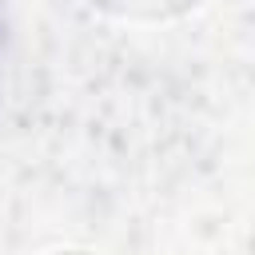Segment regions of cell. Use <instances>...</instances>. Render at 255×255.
<instances>
[{
	"mask_svg": "<svg viewBox=\"0 0 255 255\" xmlns=\"http://www.w3.org/2000/svg\"><path fill=\"white\" fill-rule=\"evenodd\" d=\"M92 4L112 12V16H120V20H147V24H155V20L183 16V12L199 8L203 0H92Z\"/></svg>",
	"mask_w": 255,
	"mask_h": 255,
	"instance_id": "1",
	"label": "cell"
},
{
	"mask_svg": "<svg viewBox=\"0 0 255 255\" xmlns=\"http://www.w3.org/2000/svg\"><path fill=\"white\" fill-rule=\"evenodd\" d=\"M52 255H92V251H52Z\"/></svg>",
	"mask_w": 255,
	"mask_h": 255,
	"instance_id": "2",
	"label": "cell"
}]
</instances>
